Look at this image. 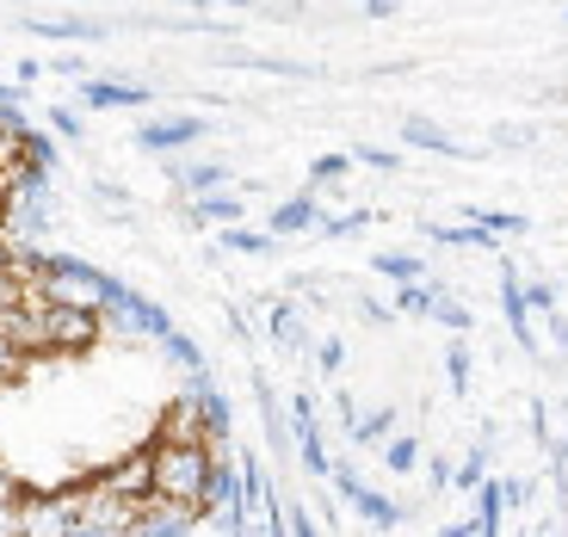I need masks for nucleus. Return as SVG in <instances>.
<instances>
[{"mask_svg": "<svg viewBox=\"0 0 568 537\" xmlns=\"http://www.w3.org/2000/svg\"><path fill=\"white\" fill-rule=\"evenodd\" d=\"M204 476H211V445H168L149 452V495L173 507H204Z\"/></svg>", "mask_w": 568, "mask_h": 537, "instance_id": "1", "label": "nucleus"}, {"mask_svg": "<svg viewBox=\"0 0 568 537\" xmlns=\"http://www.w3.org/2000/svg\"><path fill=\"white\" fill-rule=\"evenodd\" d=\"M74 500L69 495H19V537H69Z\"/></svg>", "mask_w": 568, "mask_h": 537, "instance_id": "2", "label": "nucleus"}, {"mask_svg": "<svg viewBox=\"0 0 568 537\" xmlns=\"http://www.w3.org/2000/svg\"><path fill=\"white\" fill-rule=\"evenodd\" d=\"M211 136V124L204 118H155V124L136 130V149L142 155H173V149H192V142Z\"/></svg>", "mask_w": 568, "mask_h": 537, "instance_id": "3", "label": "nucleus"}, {"mask_svg": "<svg viewBox=\"0 0 568 537\" xmlns=\"http://www.w3.org/2000/svg\"><path fill=\"white\" fill-rule=\"evenodd\" d=\"M74 100L87 112H124V105H149L155 93L142 81H100V74H87V81H74Z\"/></svg>", "mask_w": 568, "mask_h": 537, "instance_id": "4", "label": "nucleus"}, {"mask_svg": "<svg viewBox=\"0 0 568 537\" xmlns=\"http://www.w3.org/2000/svg\"><path fill=\"white\" fill-rule=\"evenodd\" d=\"M500 315H507L513 340L526 346V353H544L538 334H531V310H526V278L513 272V254H500Z\"/></svg>", "mask_w": 568, "mask_h": 537, "instance_id": "5", "label": "nucleus"}, {"mask_svg": "<svg viewBox=\"0 0 568 537\" xmlns=\"http://www.w3.org/2000/svg\"><path fill=\"white\" fill-rule=\"evenodd\" d=\"M402 142H408V149H420V155L464 161V142H457L445 124H433V118H402Z\"/></svg>", "mask_w": 568, "mask_h": 537, "instance_id": "6", "label": "nucleus"}, {"mask_svg": "<svg viewBox=\"0 0 568 537\" xmlns=\"http://www.w3.org/2000/svg\"><path fill=\"white\" fill-rule=\"evenodd\" d=\"M26 31L57 38V43H105V38H112L105 19H81V13H69V19H26Z\"/></svg>", "mask_w": 568, "mask_h": 537, "instance_id": "7", "label": "nucleus"}, {"mask_svg": "<svg viewBox=\"0 0 568 537\" xmlns=\"http://www.w3.org/2000/svg\"><path fill=\"white\" fill-rule=\"evenodd\" d=\"M322 204H315V192H297V199H284L278 211H272L266 235H310V229H322Z\"/></svg>", "mask_w": 568, "mask_h": 537, "instance_id": "8", "label": "nucleus"}, {"mask_svg": "<svg viewBox=\"0 0 568 537\" xmlns=\"http://www.w3.org/2000/svg\"><path fill=\"white\" fill-rule=\"evenodd\" d=\"M346 507H353L358 519L371 525V531H396V525L408 519V513H402L396 500H389V495H377V488H365V482H358L353 495H346Z\"/></svg>", "mask_w": 568, "mask_h": 537, "instance_id": "9", "label": "nucleus"}, {"mask_svg": "<svg viewBox=\"0 0 568 537\" xmlns=\"http://www.w3.org/2000/svg\"><path fill=\"white\" fill-rule=\"evenodd\" d=\"M242 211L247 204L235 199V192H229V185H216V192H199V199L185 204V216H192V223H242Z\"/></svg>", "mask_w": 568, "mask_h": 537, "instance_id": "10", "label": "nucleus"}, {"mask_svg": "<svg viewBox=\"0 0 568 537\" xmlns=\"http://www.w3.org/2000/svg\"><path fill=\"white\" fill-rule=\"evenodd\" d=\"M173 180L199 199V192H216V185H235V173H229V161H192V168H173Z\"/></svg>", "mask_w": 568, "mask_h": 537, "instance_id": "11", "label": "nucleus"}, {"mask_svg": "<svg viewBox=\"0 0 568 537\" xmlns=\"http://www.w3.org/2000/svg\"><path fill=\"white\" fill-rule=\"evenodd\" d=\"M291 438H297V464L310 469L315 482H322V476H327V464H334V457H327V445H322V426L303 421V426H291Z\"/></svg>", "mask_w": 568, "mask_h": 537, "instance_id": "12", "label": "nucleus"}, {"mask_svg": "<svg viewBox=\"0 0 568 537\" xmlns=\"http://www.w3.org/2000/svg\"><path fill=\"white\" fill-rule=\"evenodd\" d=\"M105 488H112V495H124V500H142V495H149V452H136L130 464H118L112 476H105Z\"/></svg>", "mask_w": 568, "mask_h": 537, "instance_id": "13", "label": "nucleus"}, {"mask_svg": "<svg viewBox=\"0 0 568 537\" xmlns=\"http://www.w3.org/2000/svg\"><path fill=\"white\" fill-rule=\"evenodd\" d=\"M266 327H272V340H278L284 353H310V327H303V315L291 310V303H278Z\"/></svg>", "mask_w": 568, "mask_h": 537, "instance_id": "14", "label": "nucleus"}, {"mask_svg": "<svg viewBox=\"0 0 568 537\" xmlns=\"http://www.w3.org/2000/svg\"><path fill=\"white\" fill-rule=\"evenodd\" d=\"M464 223H476V229H488V235H526V216L519 211H483V204H464Z\"/></svg>", "mask_w": 568, "mask_h": 537, "instance_id": "15", "label": "nucleus"}, {"mask_svg": "<svg viewBox=\"0 0 568 537\" xmlns=\"http://www.w3.org/2000/svg\"><path fill=\"white\" fill-rule=\"evenodd\" d=\"M426 235L439 241V247H476V254H495L500 241L488 235V229H476V223H457V229H426Z\"/></svg>", "mask_w": 568, "mask_h": 537, "instance_id": "16", "label": "nucleus"}, {"mask_svg": "<svg viewBox=\"0 0 568 537\" xmlns=\"http://www.w3.org/2000/svg\"><path fill=\"white\" fill-rule=\"evenodd\" d=\"M346 433H353V445H384V438L396 433V408H371L365 421H353Z\"/></svg>", "mask_w": 568, "mask_h": 537, "instance_id": "17", "label": "nucleus"}, {"mask_svg": "<svg viewBox=\"0 0 568 537\" xmlns=\"http://www.w3.org/2000/svg\"><path fill=\"white\" fill-rule=\"evenodd\" d=\"M426 315H433V322H445L452 334H469V322H476V315H469L464 303L452 297V291H433V303H426Z\"/></svg>", "mask_w": 568, "mask_h": 537, "instance_id": "18", "label": "nucleus"}, {"mask_svg": "<svg viewBox=\"0 0 568 537\" xmlns=\"http://www.w3.org/2000/svg\"><path fill=\"white\" fill-rule=\"evenodd\" d=\"M216 247H229V254H272V235H260V229H242V223H229L223 235H216Z\"/></svg>", "mask_w": 568, "mask_h": 537, "instance_id": "19", "label": "nucleus"}, {"mask_svg": "<svg viewBox=\"0 0 568 537\" xmlns=\"http://www.w3.org/2000/svg\"><path fill=\"white\" fill-rule=\"evenodd\" d=\"M384 464L396 469V476H408V469L420 464V438H408V433H389V438H384Z\"/></svg>", "mask_w": 568, "mask_h": 537, "instance_id": "20", "label": "nucleus"}, {"mask_svg": "<svg viewBox=\"0 0 568 537\" xmlns=\"http://www.w3.org/2000/svg\"><path fill=\"white\" fill-rule=\"evenodd\" d=\"M377 272L396 284H414V278H426V260L420 254H377Z\"/></svg>", "mask_w": 568, "mask_h": 537, "instance_id": "21", "label": "nucleus"}, {"mask_svg": "<svg viewBox=\"0 0 568 537\" xmlns=\"http://www.w3.org/2000/svg\"><path fill=\"white\" fill-rule=\"evenodd\" d=\"M161 346H168V358H173V365H185V371H204V353H199V340H185L180 327H168V334H161Z\"/></svg>", "mask_w": 568, "mask_h": 537, "instance_id": "22", "label": "nucleus"}, {"mask_svg": "<svg viewBox=\"0 0 568 537\" xmlns=\"http://www.w3.org/2000/svg\"><path fill=\"white\" fill-rule=\"evenodd\" d=\"M476 482H488V452H469L464 464L452 469V488H457V495H476Z\"/></svg>", "mask_w": 568, "mask_h": 537, "instance_id": "23", "label": "nucleus"}, {"mask_svg": "<svg viewBox=\"0 0 568 537\" xmlns=\"http://www.w3.org/2000/svg\"><path fill=\"white\" fill-rule=\"evenodd\" d=\"M353 173V155H315L310 161V185H341Z\"/></svg>", "mask_w": 568, "mask_h": 537, "instance_id": "24", "label": "nucleus"}, {"mask_svg": "<svg viewBox=\"0 0 568 537\" xmlns=\"http://www.w3.org/2000/svg\"><path fill=\"white\" fill-rule=\"evenodd\" d=\"M242 62V69H266V74H284V81H310L315 69H303V62H278V57H229Z\"/></svg>", "mask_w": 568, "mask_h": 537, "instance_id": "25", "label": "nucleus"}, {"mask_svg": "<svg viewBox=\"0 0 568 537\" xmlns=\"http://www.w3.org/2000/svg\"><path fill=\"white\" fill-rule=\"evenodd\" d=\"M433 291H439V284H426V278L402 284V297H396V310H402V315H426V303H433Z\"/></svg>", "mask_w": 568, "mask_h": 537, "instance_id": "26", "label": "nucleus"}, {"mask_svg": "<svg viewBox=\"0 0 568 537\" xmlns=\"http://www.w3.org/2000/svg\"><path fill=\"white\" fill-rule=\"evenodd\" d=\"M371 223V211L358 204V211H346V216H322V235H334V241H346V235H358V229Z\"/></svg>", "mask_w": 568, "mask_h": 537, "instance_id": "27", "label": "nucleus"}, {"mask_svg": "<svg viewBox=\"0 0 568 537\" xmlns=\"http://www.w3.org/2000/svg\"><path fill=\"white\" fill-rule=\"evenodd\" d=\"M526 310H538V315H562V303H556V284H550V278L526 284Z\"/></svg>", "mask_w": 568, "mask_h": 537, "instance_id": "28", "label": "nucleus"}, {"mask_svg": "<svg viewBox=\"0 0 568 537\" xmlns=\"http://www.w3.org/2000/svg\"><path fill=\"white\" fill-rule=\"evenodd\" d=\"M445 377H452V389H457V396L469 389V353H464V340H457L452 353H445Z\"/></svg>", "mask_w": 568, "mask_h": 537, "instance_id": "29", "label": "nucleus"}, {"mask_svg": "<svg viewBox=\"0 0 568 537\" xmlns=\"http://www.w3.org/2000/svg\"><path fill=\"white\" fill-rule=\"evenodd\" d=\"M353 161H365V168H377V173H402V155H389V149H377V142L353 149Z\"/></svg>", "mask_w": 568, "mask_h": 537, "instance_id": "30", "label": "nucleus"}, {"mask_svg": "<svg viewBox=\"0 0 568 537\" xmlns=\"http://www.w3.org/2000/svg\"><path fill=\"white\" fill-rule=\"evenodd\" d=\"M50 130L69 142H81V112H69V105H50Z\"/></svg>", "mask_w": 568, "mask_h": 537, "instance_id": "31", "label": "nucleus"}, {"mask_svg": "<svg viewBox=\"0 0 568 537\" xmlns=\"http://www.w3.org/2000/svg\"><path fill=\"white\" fill-rule=\"evenodd\" d=\"M19 371H26V353H19V346H13L7 334H0V383H13Z\"/></svg>", "mask_w": 568, "mask_h": 537, "instance_id": "32", "label": "nucleus"}, {"mask_svg": "<svg viewBox=\"0 0 568 537\" xmlns=\"http://www.w3.org/2000/svg\"><path fill=\"white\" fill-rule=\"evenodd\" d=\"M43 69H50V74H62V81H87V62H81V57H50Z\"/></svg>", "mask_w": 568, "mask_h": 537, "instance_id": "33", "label": "nucleus"}, {"mask_svg": "<svg viewBox=\"0 0 568 537\" xmlns=\"http://www.w3.org/2000/svg\"><path fill=\"white\" fill-rule=\"evenodd\" d=\"M284 531H291V537H322V531H315V519H310V507H291V513H284Z\"/></svg>", "mask_w": 568, "mask_h": 537, "instance_id": "34", "label": "nucleus"}, {"mask_svg": "<svg viewBox=\"0 0 568 537\" xmlns=\"http://www.w3.org/2000/svg\"><path fill=\"white\" fill-rule=\"evenodd\" d=\"M495 149H531V130H513V124H495Z\"/></svg>", "mask_w": 568, "mask_h": 537, "instance_id": "35", "label": "nucleus"}, {"mask_svg": "<svg viewBox=\"0 0 568 537\" xmlns=\"http://www.w3.org/2000/svg\"><path fill=\"white\" fill-rule=\"evenodd\" d=\"M426 482H433V488H452V464H445V457H426Z\"/></svg>", "mask_w": 568, "mask_h": 537, "instance_id": "36", "label": "nucleus"}, {"mask_svg": "<svg viewBox=\"0 0 568 537\" xmlns=\"http://www.w3.org/2000/svg\"><path fill=\"white\" fill-rule=\"evenodd\" d=\"M346 365V346L341 340H322V371H341Z\"/></svg>", "mask_w": 568, "mask_h": 537, "instance_id": "37", "label": "nucleus"}, {"mask_svg": "<svg viewBox=\"0 0 568 537\" xmlns=\"http://www.w3.org/2000/svg\"><path fill=\"white\" fill-rule=\"evenodd\" d=\"M19 495H26V488H19V476L0 464V507H7V500H19Z\"/></svg>", "mask_w": 568, "mask_h": 537, "instance_id": "38", "label": "nucleus"}, {"mask_svg": "<svg viewBox=\"0 0 568 537\" xmlns=\"http://www.w3.org/2000/svg\"><path fill=\"white\" fill-rule=\"evenodd\" d=\"M358 7H365L371 19H389V13H396V0H358Z\"/></svg>", "mask_w": 568, "mask_h": 537, "instance_id": "39", "label": "nucleus"}, {"mask_svg": "<svg viewBox=\"0 0 568 537\" xmlns=\"http://www.w3.org/2000/svg\"><path fill=\"white\" fill-rule=\"evenodd\" d=\"M439 537H476V519H457V525H445Z\"/></svg>", "mask_w": 568, "mask_h": 537, "instance_id": "40", "label": "nucleus"}, {"mask_svg": "<svg viewBox=\"0 0 568 537\" xmlns=\"http://www.w3.org/2000/svg\"><path fill=\"white\" fill-rule=\"evenodd\" d=\"M7 260H13V241L0 235V272H7Z\"/></svg>", "mask_w": 568, "mask_h": 537, "instance_id": "41", "label": "nucleus"}, {"mask_svg": "<svg viewBox=\"0 0 568 537\" xmlns=\"http://www.w3.org/2000/svg\"><path fill=\"white\" fill-rule=\"evenodd\" d=\"M161 7H204V0H161Z\"/></svg>", "mask_w": 568, "mask_h": 537, "instance_id": "42", "label": "nucleus"}, {"mask_svg": "<svg viewBox=\"0 0 568 537\" xmlns=\"http://www.w3.org/2000/svg\"><path fill=\"white\" fill-rule=\"evenodd\" d=\"M538 537H550V531H538Z\"/></svg>", "mask_w": 568, "mask_h": 537, "instance_id": "43", "label": "nucleus"}]
</instances>
